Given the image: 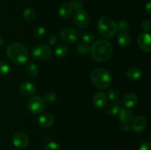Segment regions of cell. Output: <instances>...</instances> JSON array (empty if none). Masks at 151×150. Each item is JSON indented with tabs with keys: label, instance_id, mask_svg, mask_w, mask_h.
I'll use <instances>...</instances> for the list:
<instances>
[{
	"label": "cell",
	"instance_id": "d4e9b609",
	"mask_svg": "<svg viewBox=\"0 0 151 150\" xmlns=\"http://www.w3.org/2000/svg\"><path fill=\"white\" fill-rule=\"evenodd\" d=\"M10 71V66L5 61H0V76L8 74Z\"/></svg>",
	"mask_w": 151,
	"mask_h": 150
},
{
	"label": "cell",
	"instance_id": "5bb4252c",
	"mask_svg": "<svg viewBox=\"0 0 151 150\" xmlns=\"http://www.w3.org/2000/svg\"><path fill=\"white\" fill-rule=\"evenodd\" d=\"M139 101L138 96L136 94L132 92L125 94L122 99V103L126 107V108H132L135 107Z\"/></svg>",
	"mask_w": 151,
	"mask_h": 150
},
{
	"label": "cell",
	"instance_id": "4316f807",
	"mask_svg": "<svg viewBox=\"0 0 151 150\" xmlns=\"http://www.w3.org/2000/svg\"><path fill=\"white\" fill-rule=\"evenodd\" d=\"M107 97L109 99L111 100V101H116L119 100L120 96H119V93L117 91L114 89H111L108 91Z\"/></svg>",
	"mask_w": 151,
	"mask_h": 150
},
{
	"label": "cell",
	"instance_id": "ba28073f",
	"mask_svg": "<svg viewBox=\"0 0 151 150\" xmlns=\"http://www.w3.org/2000/svg\"><path fill=\"white\" fill-rule=\"evenodd\" d=\"M89 16L86 10L83 9L78 10L74 16V21L75 25L79 28H86L89 24Z\"/></svg>",
	"mask_w": 151,
	"mask_h": 150
},
{
	"label": "cell",
	"instance_id": "d6986e66",
	"mask_svg": "<svg viewBox=\"0 0 151 150\" xmlns=\"http://www.w3.org/2000/svg\"><path fill=\"white\" fill-rule=\"evenodd\" d=\"M118 43L120 46L127 47L131 43V37L127 32H119L117 36Z\"/></svg>",
	"mask_w": 151,
	"mask_h": 150
},
{
	"label": "cell",
	"instance_id": "44dd1931",
	"mask_svg": "<svg viewBox=\"0 0 151 150\" xmlns=\"http://www.w3.org/2000/svg\"><path fill=\"white\" fill-rule=\"evenodd\" d=\"M121 107L118 103H111L109 104L106 108V111H107L108 114L111 115V116H114L119 113V110H120Z\"/></svg>",
	"mask_w": 151,
	"mask_h": 150
},
{
	"label": "cell",
	"instance_id": "74e56055",
	"mask_svg": "<svg viewBox=\"0 0 151 150\" xmlns=\"http://www.w3.org/2000/svg\"><path fill=\"white\" fill-rule=\"evenodd\" d=\"M3 43H4V39H3L2 38H1V37H0V46L2 45Z\"/></svg>",
	"mask_w": 151,
	"mask_h": 150
},
{
	"label": "cell",
	"instance_id": "277c9868",
	"mask_svg": "<svg viewBox=\"0 0 151 150\" xmlns=\"http://www.w3.org/2000/svg\"><path fill=\"white\" fill-rule=\"evenodd\" d=\"M97 30L103 38H111L117 32V24L109 16H103L100 18L97 24Z\"/></svg>",
	"mask_w": 151,
	"mask_h": 150
},
{
	"label": "cell",
	"instance_id": "52a82bcc",
	"mask_svg": "<svg viewBox=\"0 0 151 150\" xmlns=\"http://www.w3.org/2000/svg\"><path fill=\"white\" fill-rule=\"evenodd\" d=\"M27 107L32 114H39L44 109V100L38 96H33L28 100Z\"/></svg>",
	"mask_w": 151,
	"mask_h": 150
},
{
	"label": "cell",
	"instance_id": "4dcf8cb0",
	"mask_svg": "<svg viewBox=\"0 0 151 150\" xmlns=\"http://www.w3.org/2000/svg\"><path fill=\"white\" fill-rule=\"evenodd\" d=\"M142 28L145 32H148L151 30V22L150 20H145L142 24Z\"/></svg>",
	"mask_w": 151,
	"mask_h": 150
},
{
	"label": "cell",
	"instance_id": "2e32d148",
	"mask_svg": "<svg viewBox=\"0 0 151 150\" xmlns=\"http://www.w3.org/2000/svg\"><path fill=\"white\" fill-rule=\"evenodd\" d=\"M38 124L41 125L42 127L44 128H50L54 124V118L50 113H44L40 116L38 119Z\"/></svg>",
	"mask_w": 151,
	"mask_h": 150
},
{
	"label": "cell",
	"instance_id": "603a6c76",
	"mask_svg": "<svg viewBox=\"0 0 151 150\" xmlns=\"http://www.w3.org/2000/svg\"><path fill=\"white\" fill-rule=\"evenodd\" d=\"M76 49L78 52L80 53V54H86L89 52L91 48H90L89 45L88 44L83 41V42H80L77 44Z\"/></svg>",
	"mask_w": 151,
	"mask_h": 150
},
{
	"label": "cell",
	"instance_id": "8fae6325",
	"mask_svg": "<svg viewBox=\"0 0 151 150\" xmlns=\"http://www.w3.org/2000/svg\"><path fill=\"white\" fill-rule=\"evenodd\" d=\"M131 128L135 132H141L147 127V119L143 116H138L132 120Z\"/></svg>",
	"mask_w": 151,
	"mask_h": 150
},
{
	"label": "cell",
	"instance_id": "ac0fdd59",
	"mask_svg": "<svg viewBox=\"0 0 151 150\" xmlns=\"http://www.w3.org/2000/svg\"><path fill=\"white\" fill-rule=\"evenodd\" d=\"M127 77L131 81H137L141 78L142 71L137 67H131L128 69L126 72Z\"/></svg>",
	"mask_w": 151,
	"mask_h": 150
},
{
	"label": "cell",
	"instance_id": "5b68a950",
	"mask_svg": "<svg viewBox=\"0 0 151 150\" xmlns=\"http://www.w3.org/2000/svg\"><path fill=\"white\" fill-rule=\"evenodd\" d=\"M52 54L51 48L45 44H38L32 49V55L37 60H47Z\"/></svg>",
	"mask_w": 151,
	"mask_h": 150
},
{
	"label": "cell",
	"instance_id": "6da1fadb",
	"mask_svg": "<svg viewBox=\"0 0 151 150\" xmlns=\"http://www.w3.org/2000/svg\"><path fill=\"white\" fill-rule=\"evenodd\" d=\"M90 51L93 60L97 62H104L111 57L113 47L109 41L100 39L94 43Z\"/></svg>",
	"mask_w": 151,
	"mask_h": 150
},
{
	"label": "cell",
	"instance_id": "8992f818",
	"mask_svg": "<svg viewBox=\"0 0 151 150\" xmlns=\"http://www.w3.org/2000/svg\"><path fill=\"white\" fill-rule=\"evenodd\" d=\"M60 39L66 44H75L79 38V32L72 27H64L60 32Z\"/></svg>",
	"mask_w": 151,
	"mask_h": 150
},
{
	"label": "cell",
	"instance_id": "3957f363",
	"mask_svg": "<svg viewBox=\"0 0 151 150\" xmlns=\"http://www.w3.org/2000/svg\"><path fill=\"white\" fill-rule=\"evenodd\" d=\"M111 79L110 72L102 68L94 69L91 74V80L93 85L99 89L109 88L111 84Z\"/></svg>",
	"mask_w": 151,
	"mask_h": 150
},
{
	"label": "cell",
	"instance_id": "8d00e7d4",
	"mask_svg": "<svg viewBox=\"0 0 151 150\" xmlns=\"http://www.w3.org/2000/svg\"><path fill=\"white\" fill-rule=\"evenodd\" d=\"M145 10L147 11V13H148L149 15L151 14V4L150 2H148L145 6Z\"/></svg>",
	"mask_w": 151,
	"mask_h": 150
},
{
	"label": "cell",
	"instance_id": "9c48e42d",
	"mask_svg": "<svg viewBox=\"0 0 151 150\" xmlns=\"http://www.w3.org/2000/svg\"><path fill=\"white\" fill-rule=\"evenodd\" d=\"M13 145L19 149H24L29 145V140L26 134L22 132H18L13 135Z\"/></svg>",
	"mask_w": 151,
	"mask_h": 150
},
{
	"label": "cell",
	"instance_id": "d590c367",
	"mask_svg": "<svg viewBox=\"0 0 151 150\" xmlns=\"http://www.w3.org/2000/svg\"><path fill=\"white\" fill-rule=\"evenodd\" d=\"M129 129H130L129 124H121V125L119 126V130H120L121 132H128Z\"/></svg>",
	"mask_w": 151,
	"mask_h": 150
},
{
	"label": "cell",
	"instance_id": "ffe728a7",
	"mask_svg": "<svg viewBox=\"0 0 151 150\" xmlns=\"http://www.w3.org/2000/svg\"><path fill=\"white\" fill-rule=\"evenodd\" d=\"M69 52V49L65 44H60L57 46L55 50V55L59 58H64Z\"/></svg>",
	"mask_w": 151,
	"mask_h": 150
},
{
	"label": "cell",
	"instance_id": "d6a6232c",
	"mask_svg": "<svg viewBox=\"0 0 151 150\" xmlns=\"http://www.w3.org/2000/svg\"><path fill=\"white\" fill-rule=\"evenodd\" d=\"M71 4L73 7V8L77 9V10H80L83 6V3L81 0H72Z\"/></svg>",
	"mask_w": 151,
	"mask_h": 150
},
{
	"label": "cell",
	"instance_id": "e0dca14e",
	"mask_svg": "<svg viewBox=\"0 0 151 150\" xmlns=\"http://www.w3.org/2000/svg\"><path fill=\"white\" fill-rule=\"evenodd\" d=\"M73 10L74 8L72 4H71V3H63L60 6V9H59V15L63 19H67L72 16V13H73Z\"/></svg>",
	"mask_w": 151,
	"mask_h": 150
},
{
	"label": "cell",
	"instance_id": "4fadbf2b",
	"mask_svg": "<svg viewBox=\"0 0 151 150\" xmlns=\"http://www.w3.org/2000/svg\"><path fill=\"white\" fill-rule=\"evenodd\" d=\"M119 119L122 124H129L134 119V113L128 108H122L119 110Z\"/></svg>",
	"mask_w": 151,
	"mask_h": 150
},
{
	"label": "cell",
	"instance_id": "30bf717a",
	"mask_svg": "<svg viewBox=\"0 0 151 150\" xmlns=\"http://www.w3.org/2000/svg\"><path fill=\"white\" fill-rule=\"evenodd\" d=\"M150 42L151 37L148 32H143L139 35L137 43L139 48L145 52L150 53L151 51Z\"/></svg>",
	"mask_w": 151,
	"mask_h": 150
},
{
	"label": "cell",
	"instance_id": "f546056e",
	"mask_svg": "<svg viewBox=\"0 0 151 150\" xmlns=\"http://www.w3.org/2000/svg\"><path fill=\"white\" fill-rule=\"evenodd\" d=\"M117 27L118 30H119V32H126L127 30L129 29L130 25L125 21H120L117 24Z\"/></svg>",
	"mask_w": 151,
	"mask_h": 150
},
{
	"label": "cell",
	"instance_id": "9a60e30c",
	"mask_svg": "<svg viewBox=\"0 0 151 150\" xmlns=\"http://www.w3.org/2000/svg\"><path fill=\"white\" fill-rule=\"evenodd\" d=\"M19 90L22 94L24 96H32L36 92V87L30 82H24L21 84Z\"/></svg>",
	"mask_w": 151,
	"mask_h": 150
},
{
	"label": "cell",
	"instance_id": "1f68e13d",
	"mask_svg": "<svg viewBox=\"0 0 151 150\" xmlns=\"http://www.w3.org/2000/svg\"><path fill=\"white\" fill-rule=\"evenodd\" d=\"M45 150H60V147L57 143L50 142L47 145Z\"/></svg>",
	"mask_w": 151,
	"mask_h": 150
},
{
	"label": "cell",
	"instance_id": "7c38bea8",
	"mask_svg": "<svg viewBox=\"0 0 151 150\" xmlns=\"http://www.w3.org/2000/svg\"><path fill=\"white\" fill-rule=\"evenodd\" d=\"M92 101L94 105L97 108H103L106 105L108 101V97L105 93L97 92L94 95L92 99Z\"/></svg>",
	"mask_w": 151,
	"mask_h": 150
},
{
	"label": "cell",
	"instance_id": "7a4b0ae2",
	"mask_svg": "<svg viewBox=\"0 0 151 150\" xmlns=\"http://www.w3.org/2000/svg\"><path fill=\"white\" fill-rule=\"evenodd\" d=\"M7 54L12 63L16 65H24L29 58V54L26 47L17 42L9 44L7 48Z\"/></svg>",
	"mask_w": 151,
	"mask_h": 150
},
{
	"label": "cell",
	"instance_id": "7402d4cb",
	"mask_svg": "<svg viewBox=\"0 0 151 150\" xmlns=\"http://www.w3.org/2000/svg\"><path fill=\"white\" fill-rule=\"evenodd\" d=\"M23 18L27 22H32L35 18V11L31 8H26L23 11Z\"/></svg>",
	"mask_w": 151,
	"mask_h": 150
},
{
	"label": "cell",
	"instance_id": "836d02e7",
	"mask_svg": "<svg viewBox=\"0 0 151 150\" xmlns=\"http://www.w3.org/2000/svg\"><path fill=\"white\" fill-rule=\"evenodd\" d=\"M57 41H58L57 36L53 35V34L50 35L48 36V38H47V42H48V44L51 46L55 45V44H56V42H57Z\"/></svg>",
	"mask_w": 151,
	"mask_h": 150
},
{
	"label": "cell",
	"instance_id": "e575fe53",
	"mask_svg": "<svg viewBox=\"0 0 151 150\" xmlns=\"http://www.w3.org/2000/svg\"><path fill=\"white\" fill-rule=\"evenodd\" d=\"M151 149V144L150 142H144L142 144L140 147L139 148V150H150Z\"/></svg>",
	"mask_w": 151,
	"mask_h": 150
},
{
	"label": "cell",
	"instance_id": "484cf974",
	"mask_svg": "<svg viewBox=\"0 0 151 150\" xmlns=\"http://www.w3.org/2000/svg\"><path fill=\"white\" fill-rule=\"evenodd\" d=\"M57 99V94L55 92H47V94L44 95V101L48 103V104H51V103L55 102Z\"/></svg>",
	"mask_w": 151,
	"mask_h": 150
},
{
	"label": "cell",
	"instance_id": "83f0119b",
	"mask_svg": "<svg viewBox=\"0 0 151 150\" xmlns=\"http://www.w3.org/2000/svg\"><path fill=\"white\" fill-rule=\"evenodd\" d=\"M94 34L93 32H89V31H87V32H85L82 35V40L83 42L86 43V44H88L90 42H92L94 41Z\"/></svg>",
	"mask_w": 151,
	"mask_h": 150
},
{
	"label": "cell",
	"instance_id": "f1b7e54d",
	"mask_svg": "<svg viewBox=\"0 0 151 150\" xmlns=\"http://www.w3.org/2000/svg\"><path fill=\"white\" fill-rule=\"evenodd\" d=\"M46 33V29L45 27L41 26H35V29H33V35L34 36L39 38V37L43 36L44 34Z\"/></svg>",
	"mask_w": 151,
	"mask_h": 150
},
{
	"label": "cell",
	"instance_id": "cb8c5ba5",
	"mask_svg": "<svg viewBox=\"0 0 151 150\" xmlns=\"http://www.w3.org/2000/svg\"><path fill=\"white\" fill-rule=\"evenodd\" d=\"M26 71L28 75H29L30 76H38V73H39V69H38V67L36 65L32 63H29L27 66Z\"/></svg>",
	"mask_w": 151,
	"mask_h": 150
}]
</instances>
